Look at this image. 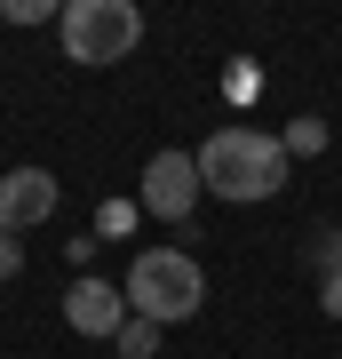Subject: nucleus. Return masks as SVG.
<instances>
[{
	"label": "nucleus",
	"mask_w": 342,
	"mask_h": 359,
	"mask_svg": "<svg viewBox=\"0 0 342 359\" xmlns=\"http://www.w3.org/2000/svg\"><path fill=\"white\" fill-rule=\"evenodd\" d=\"M16 271H24V240H16V231H0V280H16Z\"/></svg>",
	"instance_id": "nucleus-13"
},
{
	"label": "nucleus",
	"mask_w": 342,
	"mask_h": 359,
	"mask_svg": "<svg viewBox=\"0 0 342 359\" xmlns=\"http://www.w3.org/2000/svg\"><path fill=\"white\" fill-rule=\"evenodd\" d=\"M0 16H8V25H56L64 8H48V0H8V8H0Z\"/></svg>",
	"instance_id": "nucleus-12"
},
{
	"label": "nucleus",
	"mask_w": 342,
	"mask_h": 359,
	"mask_svg": "<svg viewBox=\"0 0 342 359\" xmlns=\"http://www.w3.org/2000/svg\"><path fill=\"white\" fill-rule=\"evenodd\" d=\"M127 311L136 320H152V327H176V320H199V304H207V271L199 256H183V248H143L136 264H127Z\"/></svg>",
	"instance_id": "nucleus-2"
},
{
	"label": "nucleus",
	"mask_w": 342,
	"mask_h": 359,
	"mask_svg": "<svg viewBox=\"0 0 342 359\" xmlns=\"http://www.w3.org/2000/svg\"><path fill=\"white\" fill-rule=\"evenodd\" d=\"M223 96H231V104H255V96H263V72H255L247 56H231V72H223Z\"/></svg>",
	"instance_id": "nucleus-9"
},
{
	"label": "nucleus",
	"mask_w": 342,
	"mask_h": 359,
	"mask_svg": "<svg viewBox=\"0 0 342 359\" xmlns=\"http://www.w3.org/2000/svg\"><path fill=\"white\" fill-rule=\"evenodd\" d=\"M199 152H152L143 160V216L159 224H191V208H199Z\"/></svg>",
	"instance_id": "nucleus-4"
},
{
	"label": "nucleus",
	"mask_w": 342,
	"mask_h": 359,
	"mask_svg": "<svg viewBox=\"0 0 342 359\" xmlns=\"http://www.w3.org/2000/svg\"><path fill=\"white\" fill-rule=\"evenodd\" d=\"M311 264H318V280H327V271H342V231H334V224L311 231Z\"/></svg>",
	"instance_id": "nucleus-11"
},
{
	"label": "nucleus",
	"mask_w": 342,
	"mask_h": 359,
	"mask_svg": "<svg viewBox=\"0 0 342 359\" xmlns=\"http://www.w3.org/2000/svg\"><path fill=\"white\" fill-rule=\"evenodd\" d=\"M136 216H143V200H104V208H96V231L120 240V231H136Z\"/></svg>",
	"instance_id": "nucleus-10"
},
{
	"label": "nucleus",
	"mask_w": 342,
	"mask_h": 359,
	"mask_svg": "<svg viewBox=\"0 0 342 359\" xmlns=\"http://www.w3.org/2000/svg\"><path fill=\"white\" fill-rule=\"evenodd\" d=\"M199 184L215 200H279L287 192V144L263 128H215L199 144Z\"/></svg>",
	"instance_id": "nucleus-1"
},
{
	"label": "nucleus",
	"mask_w": 342,
	"mask_h": 359,
	"mask_svg": "<svg viewBox=\"0 0 342 359\" xmlns=\"http://www.w3.org/2000/svg\"><path fill=\"white\" fill-rule=\"evenodd\" d=\"M56 208H64V184L48 168H8V176H0V231H32V224H48Z\"/></svg>",
	"instance_id": "nucleus-5"
},
{
	"label": "nucleus",
	"mask_w": 342,
	"mask_h": 359,
	"mask_svg": "<svg viewBox=\"0 0 342 359\" xmlns=\"http://www.w3.org/2000/svg\"><path fill=\"white\" fill-rule=\"evenodd\" d=\"M159 335H167V327H152V320H127L112 344H120V359H152V351H159Z\"/></svg>",
	"instance_id": "nucleus-8"
},
{
	"label": "nucleus",
	"mask_w": 342,
	"mask_h": 359,
	"mask_svg": "<svg viewBox=\"0 0 342 359\" xmlns=\"http://www.w3.org/2000/svg\"><path fill=\"white\" fill-rule=\"evenodd\" d=\"M64 327L72 335H120L127 327V295L112 280H96V271H80V280L64 287Z\"/></svg>",
	"instance_id": "nucleus-6"
},
{
	"label": "nucleus",
	"mask_w": 342,
	"mask_h": 359,
	"mask_svg": "<svg viewBox=\"0 0 342 359\" xmlns=\"http://www.w3.org/2000/svg\"><path fill=\"white\" fill-rule=\"evenodd\" d=\"M56 32H64L72 65H127L143 48V8L136 0H72L56 16Z\"/></svg>",
	"instance_id": "nucleus-3"
},
{
	"label": "nucleus",
	"mask_w": 342,
	"mask_h": 359,
	"mask_svg": "<svg viewBox=\"0 0 342 359\" xmlns=\"http://www.w3.org/2000/svg\"><path fill=\"white\" fill-rule=\"evenodd\" d=\"M287 160H318V152H327V120H318V112H303V120H287Z\"/></svg>",
	"instance_id": "nucleus-7"
},
{
	"label": "nucleus",
	"mask_w": 342,
	"mask_h": 359,
	"mask_svg": "<svg viewBox=\"0 0 342 359\" xmlns=\"http://www.w3.org/2000/svg\"><path fill=\"white\" fill-rule=\"evenodd\" d=\"M318 304H327V320H342V271H327V280H318Z\"/></svg>",
	"instance_id": "nucleus-14"
}]
</instances>
